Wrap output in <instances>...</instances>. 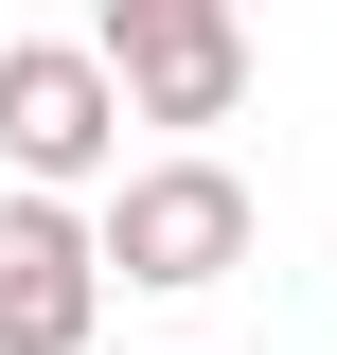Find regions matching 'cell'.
Returning a JSON list of instances; mask_svg holds the SVG:
<instances>
[{
  "label": "cell",
  "mask_w": 337,
  "mask_h": 355,
  "mask_svg": "<svg viewBox=\"0 0 337 355\" xmlns=\"http://www.w3.org/2000/svg\"><path fill=\"white\" fill-rule=\"evenodd\" d=\"M125 160V89L89 36H0V178H36V196H89V178Z\"/></svg>",
  "instance_id": "obj_3"
},
{
  "label": "cell",
  "mask_w": 337,
  "mask_h": 355,
  "mask_svg": "<svg viewBox=\"0 0 337 355\" xmlns=\"http://www.w3.org/2000/svg\"><path fill=\"white\" fill-rule=\"evenodd\" d=\"M89 53H107V89H125V125H231L249 107V18L231 0H107L89 18Z\"/></svg>",
  "instance_id": "obj_2"
},
{
  "label": "cell",
  "mask_w": 337,
  "mask_h": 355,
  "mask_svg": "<svg viewBox=\"0 0 337 355\" xmlns=\"http://www.w3.org/2000/svg\"><path fill=\"white\" fill-rule=\"evenodd\" d=\"M249 249H266V214H249V178L213 160V142H178V160H107V214H89V266H107V284L196 302V284H231Z\"/></svg>",
  "instance_id": "obj_1"
},
{
  "label": "cell",
  "mask_w": 337,
  "mask_h": 355,
  "mask_svg": "<svg viewBox=\"0 0 337 355\" xmlns=\"http://www.w3.org/2000/svg\"><path fill=\"white\" fill-rule=\"evenodd\" d=\"M107 266H89V196H0V355H89Z\"/></svg>",
  "instance_id": "obj_4"
}]
</instances>
